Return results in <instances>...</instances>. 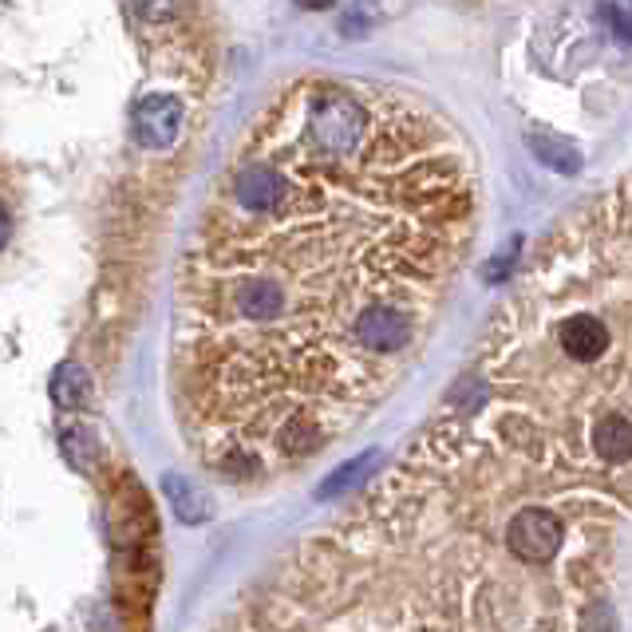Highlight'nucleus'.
<instances>
[{
    "label": "nucleus",
    "mask_w": 632,
    "mask_h": 632,
    "mask_svg": "<svg viewBox=\"0 0 632 632\" xmlns=\"http://www.w3.org/2000/svg\"><path fill=\"white\" fill-rule=\"evenodd\" d=\"M297 9H309V12H321V9H332L336 0H292Z\"/></svg>",
    "instance_id": "10"
},
{
    "label": "nucleus",
    "mask_w": 632,
    "mask_h": 632,
    "mask_svg": "<svg viewBox=\"0 0 632 632\" xmlns=\"http://www.w3.org/2000/svg\"><path fill=\"white\" fill-rule=\"evenodd\" d=\"M582 214L605 269L612 273L621 297L632 304V171L605 186L601 194H593Z\"/></svg>",
    "instance_id": "3"
},
{
    "label": "nucleus",
    "mask_w": 632,
    "mask_h": 632,
    "mask_svg": "<svg viewBox=\"0 0 632 632\" xmlns=\"http://www.w3.org/2000/svg\"><path fill=\"white\" fill-rule=\"evenodd\" d=\"M479 179L439 111L301 76L245 127L179 262L171 392L210 474L269 482L395 392L474 245Z\"/></svg>",
    "instance_id": "1"
},
{
    "label": "nucleus",
    "mask_w": 632,
    "mask_h": 632,
    "mask_svg": "<svg viewBox=\"0 0 632 632\" xmlns=\"http://www.w3.org/2000/svg\"><path fill=\"white\" fill-rule=\"evenodd\" d=\"M127 9L142 24H171L186 9V0H127Z\"/></svg>",
    "instance_id": "7"
},
{
    "label": "nucleus",
    "mask_w": 632,
    "mask_h": 632,
    "mask_svg": "<svg viewBox=\"0 0 632 632\" xmlns=\"http://www.w3.org/2000/svg\"><path fill=\"white\" fill-rule=\"evenodd\" d=\"M632 467L474 392L206 632H612Z\"/></svg>",
    "instance_id": "2"
},
{
    "label": "nucleus",
    "mask_w": 632,
    "mask_h": 632,
    "mask_svg": "<svg viewBox=\"0 0 632 632\" xmlns=\"http://www.w3.org/2000/svg\"><path fill=\"white\" fill-rule=\"evenodd\" d=\"M526 147H530L533 159L542 162V166H550L553 174H577L585 166L582 151H577L570 139H562V135H553V131H542V127L526 135Z\"/></svg>",
    "instance_id": "5"
},
{
    "label": "nucleus",
    "mask_w": 632,
    "mask_h": 632,
    "mask_svg": "<svg viewBox=\"0 0 632 632\" xmlns=\"http://www.w3.org/2000/svg\"><path fill=\"white\" fill-rule=\"evenodd\" d=\"M601 21L609 24L617 41H621V44H632V24H629V16H624V12L617 9V4H601Z\"/></svg>",
    "instance_id": "8"
},
{
    "label": "nucleus",
    "mask_w": 632,
    "mask_h": 632,
    "mask_svg": "<svg viewBox=\"0 0 632 632\" xmlns=\"http://www.w3.org/2000/svg\"><path fill=\"white\" fill-rule=\"evenodd\" d=\"M474 388H479V383H474ZM486 392H491V388H486ZM494 395H498V392H494ZM506 400H510V395H506ZM514 403H522V400H514ZM526 407H530V403H526ZM533 412H538V407H533ZM542 415H553V412H542ZM553 420H570V415H553ZM570 423H577V420H570ZM577 427H582V423H577ZM582 432H585V427H582ZM585 435H589V432H585ZM589 439H593V435H589ZM593 443H597V439H593ZM597 447H601V443H597ZM605 451H609V447H605ZM612 455H621V451H612ZM621 459H629V455H621Z\"/></svg>",
    "instance_id": "9"
},
{
    "label": "nucleus",
    "mask_w": 632,
    "mask_h": 632,
    "mask_svg": "<svg viewBox=\"0 0 632 632\" xmlns=\"http://www.w3.org/2000/svg\"><path fill=\"white\" fill-rule=\"evenodd\" d=\"M51 395L60 403H68V407H80L91 395V376L80 364H64V368L51 376Z\"/></svg>",
    "instance_id": "6"
},
{
    "label": "nucleus",
    "mask_w": 632,
    "mask_h": 632,
    "mask_svg": "<svg viewBox=\"0 0 632 632\" xmlns=\"http://www.w3.org/2000/svg\"><path fill=\"white\" fill-rule=\"evenodd\" d=\"M182 119H186V107L179 95H142L131 111V131L147 151H166L179 142Z\"/></svg>",
    "instance_id": "4"
}]
</instances>
